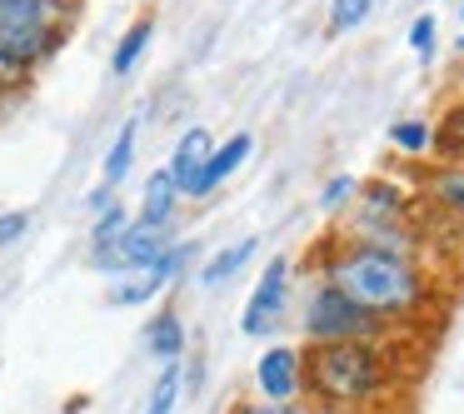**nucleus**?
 Segmentation results:
<instances>
[{"label": "nucleus", "instance_id": "nucleus-1", "mask_svg": "<svg viewBox=\"0 0 464 414\" xmlns=\"http://www.w3.org/2000/svg\"><path fill=\"white\" fill-rule=\"evenodd\" d=\"M310 274L330 290H340L354 310L380 320L384 330H410L434 310V274L420 260H400V255L370 250V245H350L340 235H324L310 255Z\"/></svg>", "mask_w": 464, "mask_h": 414}, {"label": "nucleus", "instance_id": "nucleus-2", "mask_svg": "<svg viewBox=\"0 0 464 414\" xmlns=\"http://www.w3.org/2000/svg\"><path fill=\"white\" fill-rule=\"evenodd\" d=\"M304 350V404L324 414H364L390 400L394 350L390 340L300 344Z\"/></svg>", "mask_w": 464, "mask_h": 414}, {"label": "nucleus", "instance_id": "nucleus-3", "mask_svg": "<svg viewBox=\"0 0 464 414\" xmlns=\"http://www.w3.org/2000/svg\"><path fill=\"white\" fill-rule=\"evenodd\" d=\"M304 344H340V340H394L380 320H370L364 310H354L340 290L314 280L310 294H304V310L295 314Z\"/></svg>", "mask_w": 464, "mask_h": 414}, {"label": "nucleus", "instance_id": "nucleus-4", "mask_svg": "<svg viewBox=\"0 0 464 414\" xmlns=\"http://www.w3.org/2000/svg\"><path fill=\"white\" fill-rule=\"evenodd\" d=\"M290 280H295L290 255H275V260L260 270V280H255L250 300H245L240 334H250V340H270V334L290 320Z\"/></svg>", "mask_w": 464, "mask_h": 414}, {"label": "nucleus", "instance_id": "nucleus-5", "mask_svg": "<svg viewBox=\"0 0 464 414\" xmlns=\"http://www.w3.org/2000/svg\"><path fill=\"white\" fill-rule=\"evenodd\" d=\"M170 245H175V230H155V225H140L130 215V225L121 230V240H115L105 255H91V270L111 274V280H125V274L150 270Z\"/></svg>", "mask_w": 464, "mask_h": 414}, {"label": "nucleus", "instance_id": "nucleus-6", "mask_svg": "<svg viewBox=\"0 0 464 414\" xmlns=\"http://www.w3.org/2000/svg\"><path fill=\"white\" fill-rule=\"evenodd\" d=\"M255 400L300 404L304 400V350L290 340H270L255 360Z\"/></svg>", "mask_w": 464, "mask_h": 414}, {"label": "nucleus", "instance_id": "nucleus-7", "mask_svg": "<svg viewBox=\"0 0 464 414\" xmlns=\"http://www.w3.org/2000/svg\"><path fill=\"white\" fill-rule=\"evenodd\" d=\"M410 185L424 210L444 215L450 225L464 230V160H424Z\"/></svg>", "mask_w": 464, "mask_h": 414}, {"label": "nucleus", "instance_id": "nucleus-8", "mask_svg": "<svg viewBox=\"0 0 464 414\" xmlns=\"http://www.w3.org/2000/svg\"><path fill=\"white\" fill-rule=\"evenodd\" d=\"M250 150H255L250 130H235L230 140H215V150L205 155V165L195 170V180L185 185V200H210L215 190H225V185L240 175V165L250 160Z\"/></svg>", "mask_w": 464, "mask_h": 414}, {"label": "nucleus", "instance_id": "nucleus-9", "mask_svg": "<svg viewBox=\"0 0 464 414\" xmlns=\"http://www.w3.org/2000/svg\"><path fill=\"white\" fill-rule=\"evenodd\" d=\"M350 215H374V220H420V195L410 180H394V175H374L360 180Z\"/></svg>", "mask_w": 464, "mask_h": 414}, {"label": "nucleus", "instance_id": "nucleus-10", "mask_svg": "<svg viewBox=\"0 0 464 414\" xmlns=\"http://www.w3.org/2000/svg\"><path fill=\"white\" fill-rule=\"evenodd\" d=\"M85 0H0V25L21 31H75Z\"/></svg>", "mask_w": 464, "mask_h": 414}, {"label": "nucleus", "instance_id": "nucleus-11", "mask_svg": "<svg viewBox=\"0 0 464 414\" xmlns=\"http://www.w3.org/2000/svg\"><path fill=\"white\" fill-rule=\"evenodd\" d=\"M180 190H175V180L160 170L145 175V190H140V210H135V220L140 225H155V230H175V215H180Z\"/></svg>", "mask_w": 464, "mask_h": 414}, {"label": "nucleus", "instance_id": "nucleus-12", "mask_svg": "<svg viewBox=\"0 0 464 414\" xmlns=\"http://www.w3.org/2000/svg\"><path fill=\"white\" fill-rule=\"evenodd\" d=\"M185 350H190V334H185L180 310H155L150 324H145V354L160 364H175L185 360Z\"/></svg>", "mask_w": 464, "mask_h": 414}, {"label": "nucleus", "instance_id": "nucleus-13", "mask_svg": "<svg viewBox=\"0 0 464 414\" xmlns=\"http://www.w3.org/2000/svg\"><path fill=\"white\" fill-rule=\"evenodd\" d=\"M215 150V135L205 130V125H190V130L175 140V150H170V160H165V175L175 180V190H180V200H185V185L195 180V170L205 165V155Z\"/></svg>", "mask_w": 464, "mask_h": 414}, {"label": "nucleus", "instance_id": "nucleus-14", "mask_svg": "<svg viewBox=\"0 0 464 414\" xmlns=\"http://www.w3.org/2000/svg\"><path fill=\"white\" fill-rule=\"evenodd\" d=\"M135 150H140V115H130V120H125L121 130H115L111 150H105V160H101V185H105V190H115V185L130 180Z\"/></svg>", "mask_w": 464, "mask_h": 414}, {"label": "nucleus", "instance_id": "nucleus-15", "mask_svg": "<svg viewBox=\"0 0 464 414\" xmlns=\"http://www.w3.org/2000/svg\"><path fill=\"white\" fill-rule=\"evenodd\" d=\"M434 120H424V115H410V120H394L390 125V150L400 155V160L410 165H424L434 160Z\"/></svg>", "mask_w": 464, "mask_h": 414}, {"label": "nucleus", "instance_id": "nucleus-16", "mask_svg": "<svg viewBox=\"0 0 464 414\" xmlns=\"http://www.w3.org/2000/svg\"><path fill=\"white\" fill-rule=\"evenodd\" d=\"M150 41H155V15H135V21L125 25V35L115 41V51H111V75H121V81H125V75L145 61Z\"/></svg>", "mask_w": 464, "mask_h": 414}, {"label": "nucleus", "instance_id": "nucleus-17", "mask_svg": "<svg viewBox=\"0 0 464 414\" xmlns=\"http://www.w3.org/2000/svg\"><path fill=\"white\" fill-rule=\"evenodd\" d=\"M255 250H260V240H235V245H225V250H215L210 260L200 265V284L205 290H220L225 280H235V274L255 260Z\"/></svg>", "mask_w": 464, "mask_h": 414}, {"label": "nucleus", "instance_id": "nucleus-18", "mask_svg": "<svg viewBox=\"0 0 464 414\" xmlns=\"http://www.w3.org/2000/svg\"><path fill=\"white\" fill-rule=\"evenodd\" d=\"M180 394H185V360L160 364V374H155V384H150V394H145V409L140 414H175Z\"/></svg>", "mask_w": 464, "mask_h": 414}, {"label": "nucleus", "instance_id": "nucleus-19", "mask_svg": "<svg viewBox=\"0 0 464 414\" xmlns=\"http://www.w3.org/2000/svg\"><path fill=\"white\" fill-rule=\"evenodd\" d=\"M434 160H464V95L444 105L440 125H434Z\"/></svg>", "mask_w": 464, "mask_h": 414}, {"label": "nucleus", "instance_id": "nucleus-20", "mask_svg": "<svg viewBox=\"0 0 464 414\" xmlns=\"http://www.w3.org/2000/svg\"><path fill=\"white\" fill-rule=\"evenodd\" d=\"M125 225H130V210H125L121 200H115V205H105V210L91 220V255H105V250H111V245L121 240V230H125Z\"/></svg>", "mask_w": 464, "mask_h": 414}, {"label": "nucleus", "instance_id": "nucleus-21", "mask_svg": "<svg viewBox=\"0 0 464 414\" xmlns=\"http://www.w3.org/2000/svg\"><path fill=\"white\" fill-rule=\"evenodd\" d=\"M354 195H360V175H330L320 190V210L324 215H344L354 205Z\"/></svg>", "mask_w": 464, "mask_h": 414}, {"label": "nucleus", "instance_id": "nucleus-22", "mask_svg": "<svg viewBox=\"0 0 464 414\" xmlns=\"http://www.w3.org/2000/svg\"><path fill=\"white\" fill-rule=\"evenodd\" d=\"M370 11H374V0H330V31L334 35L360 31V25L370 21Z\"/></svg>", "mask_w": 464, "mask_h": 414}, {"label": "nucleus", "instance_id": "nucleus-23", "mask_svg": "<svg viewBox=\"0 0 464 414\" xmlns=\"http://www.w3.org/2000/svg\"><path fill=\"white\" fill-rule=\"evenodd\" d=\"M31 81H35V75L25 71V65H15L11 55H0V105L15 101V95H25V91H31Z\"/></svg>", "mask_w": 464, "mask_h": 414}, {"label": "nucleus", "instance_id": "nucleus-24", "mask_svg": "<svg viewBox=\"0 0 464 414\" xmlns=\"http://www.w3.org/2000/svg\"><path fill=\"white\" fill-rule=\"evenodd\" d=\"M434 41H440V21H434L430 11L414 15V21H410V51L420 55V61H430V55H434Z\"/></svg>", "mask_w": 464, "mask_h": 414}, {"label": "nucleus", "instance_id": "nucleus-25", "mask_svg": "<svg viewBox=\"0 0 464 414\" xmlns=\"http://www.w3.org/2000/svg\"><path fill=\"white\" fill-rule=\"evenodd\" d=\"M225 414H320V409H310L304 400L300 404H265V400H255V394H250V400H235Z\"/></svg>", "mask_w": 464, "mask_h": 414}, {"label": "nucleus", "instance_id": "nucleus-26", "mask_svg": "<svg viewBox=\"0 0 464 414\" xmlns=\"http://www.w3.org/2000/svg\"><path fill=\"white\" fill-rule=\"evenodd\" d=\"M25 230H31V210H0V250L21 245Z\"/></svg>", "mask_w": 464, "mask_h": 414}, {"label": "nucleus", "instance_id": "nucleus-27", "mask_svg": "<svg viewBox=\"0 0 464 414\" xmlns=\"http://www.w3.org/2000/svg\"><path fill=\"white\" fill-rule=\"evenodd\" d=\"M85 205H91V210L101 215L105 205H115V190H105V185H95V190H91V200H85Z\"/></svg>", "mask_w": 464, "mask_h": 414}, {"label": "nucleus", "instance_id": "nucleus-28", "mask_svg": "<svg viewBox=\"0 0 464 414\" xmlns=\"http://www.w3.org/2000/svg\"><path fill=\"white\" fill-rule=\"evenodd\" d=\"M454 51H459V55H464V25H459V35H454Z\"/></svg>", "mask_w": 464, "mask_h": 414}, {"label": "nucleus", "instance_id": "nucleus-29", "mask_svg": "<svg viewBox=\"0 0 464 414\" xmlns=\"http://www.w3.org/2000/svg\"><path fill=\"white\" fill-rule=\"evenodd\" d=\"M459 25H464V0H459Z\"/></svg>", "mask_w": 464, "mask_h": 414}]
</instances>
